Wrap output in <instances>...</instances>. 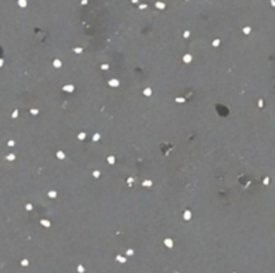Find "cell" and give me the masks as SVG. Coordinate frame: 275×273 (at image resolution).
I'll return each mask as SVG.
<instances>
[{
  "instance_id": "6da1fadb",
  "label": "cell",
  "mask_w": 275,
  "mask_h": 273,
  "mask_svg": "<svg viewBox=\"0 0 275 273\" xmlns=\"http://www.w3.org/2000/svg\"><path fill=\"white\" fill-rule=\"evenodd\" d=\"M144 3H154L156 0H142ZM169 3H179L181 0H167ZM197 4H203V5H210V4H225V3H231L234 0H193Z\"/></svg>"
},
{
  "instance_id": "7a4b0ae2",
  "label": "cell",
  "mask_w": 275,
  "mask_h": 273,
  "mask_svg": "<svg viewBox=\"0 0 275 273\" xmlns=\"http://www.w3.org/2000/svg\"><path fill=\"white\" fill-rule=\"evenodd\" d=\"M267 3H268V1H267ZM184 10H185V5H184ZM184 15H185V11H184ZM185 16H187V15H185ZM274 16H275V11H274V13L270 16V18H267L266 20H263V22L258 23V24H250V25H259V24H262V23H264V22H267V20H270L271 18H274ZM187 18H189V16H187ZM191 19H192V18H191ZM192 20H196V19H192ZM199 22H201V20H199ZM203 23H205V22H203ZM210 23H227V22H210ZM237 23H239V22H237ZM242 24H247V23H242Z\"/></svg>"
}]
</instances>
